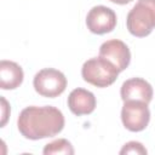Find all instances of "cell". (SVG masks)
Returning <instances> with one entry per match:
<instances>
[{
    "label": "cell",
    "instance_id": "6da1fadb",
    "mask_svg": "<svg viewBox=\"0 0 155 155\" xmlns=\"http://www.w3.org/2000/svg\"><path fill=\"white\" fill-rule=\"evenodd\" d=\"M62 111L52 105L24 108L17 120L18 131L24 138L38 140L58 134L64 127Z\"/></svg>",
    "mask_w": 155,
    "mask_h": 155
},
{
    "label": "cell",
    "instance_id": "7a4b0ae2",
    "mask_svg": "<svg viewBox=\"0 0 155 155\" xmlns=\"http://www.w3.org/2000/svg\"><path fill=\"white\" fill-rule=\"evenodd\" d=\"M126 25L137 38L149 35L155 27V0H138L127 15Z\"/></svg>",
    "mask_w": 155,
    "mask_h": 155
},
{
    "label": "cell",
    "instance_id": "3957f363",
    "mask_svg": "<svg viewBox=\"0 0 155 155\" xmlns=\"http://www.w3.org/2000/svg\"><path fill=\"white\" fill-rule=\"evenodd\" d=\"M120 71L111 62L101 56L87 59L81 68L84 80L97 87H108L113 85Z\"/></svg>",
    "mask_w": 155,
    "mask_h": 155
},
{
    "label": "cell",
    "instance_id": "277c9868",
    "mask_svg": "<svg viewBox=\"0 0 155 155\" xmlns=\"http://www.w3.org/2000/svg\"><path fill=\"white\" fill-rule=\"evenodd\" d=\"M33 85L40 96L54 98L64 92L67 87V78L57 69L45 68L35 74Z\"/></svg>",
    "mask_w": 155,
    "mask_h": 155
},
{
    "label": "cell",
    "instance_id": "5b68a950",
    "mask_svg": "<svg viewBox=\"0 0 155 155\" xmlns=\"http://www.w3.org/2000/svg\"><path fill=\"white\" fill-rule=\"evenodd\" d=\"M121 120L128 131H143L150 121L148 104L140 101H125L121 109Z\"/></svg>",
    "mask_w": 155,
    "mask_h": 155
},
{
    "label": "cell",
    "instance_id": "8992f818",
    "mask_svg": "<svg viewBox=\"0 0 155 155\" xmlns=\"http://www.w3.org/2000/svg\"><path fill=\"white\" fill-rule=\"evenodd\" d=\"M86 25L93 34L110 33L116 25V13L110 7L103 5L94 6L86 16Z\"/></svg>",
    "mask_w": 155,
    "mask_h": 155
},
{
    "label": "cell",
    "instance_id": "52a82bcc",
    "mask_svg": "<svg viewBox=\"0 0 155 155\" xmlns=\"http://www.w3.org/2000/svg\"><path fill=\"white\" fill-rule=\"evenodd\" d=\"M99 56L111 62L119 71L125 70L131 62V52L127 45L117 39L104 41L99 47Z\"/></svg>",
    "mask_w": 155,
    "mask_h": 155
},
{
    "label": "cell",
    "instance_id": "ba28073f",
    "mask_svg": "<svg viewBox=\"0 0 155 155\" xmlns=\"http://www.w3.org/2000/svg\"><path fill=\"white\" fill-rule=\"evenodd\" d=\"M120 96L124 102L140 101L149 104L153 99V87L147 80L142 78H132L122 84Z\"/></svg>",
    "mask_w": 155,
    "mask_h": 155
},
{
    "label": "cell",
    "instance_id": "9c48e42d",
    "mask_svg": "<svg viewBox=\"0 0 155 155\" xmlns=\"http://www.w3.org/2000/svg\"><path fill=\"white\" fill-rule=\"evenodd\" d=\"M96 97L91 91L78 87L68 96V107L78 116L91 114L96 108Z\"/></svg>",
    "mask_w": 155,
    "mask_h": 155
},
{
    "label": "cell",
    "instance_id": "30bf717a",
    "mask_svg": "<svg viewBox=\"0 0 155 155\" xmlns=\"http://www.w3.org/2000/svg\"><path fill=\"white\" fill-rule=\"evenodd\" d=\"M23 69L12 61L0 62V87L2 90H15L23 82Z\"/></svg>",
    "mask_w": 155,
    "mask_h": 155
},
{
    "label": "cell",
    "instance_id": "8fae6325",
    "mask_svg": "<svg viewBox=\"0 0 155 155\" xmlns=\"http://www.w3.org/2000/svg\"><path fill=\"white\" fill-rule=\"evenodd\" d=\"M42 153L45 155H56V154H65V155H73L74 148L71 143L64 138L56 139L48 144L45 145Z\"/></svg>",
    "mask_w": 155,
    "mask_h": 155
},
{
    "label": "cell",
    "instance_id": "7c38bea8",
    "mask_svg": "<svg viewBox=\"0 0 155 155\" xmlns=\"http://www.w3.org/2000/svg\"><path fill=\"white\" fill-rule=\"evenodd\" d=\"M148 151L147 149L143 147L142 143L139 142H136V140H132V142H128L126 143L122 149L120 150V154L121 155H125V154H139V155H145Z\"/></svg>",
    "mask_w": 155,
    "mask_h": 155
},
{
    "label": "cell",
    "instance_id": "4fadbf2b",
    "mask_svg": "<svg viewBox=\"0 0 155 155\" xmlns=\"http://www.w3.org/2000/svg\"><path fill=\"white\" fill-rule=\"evenodd\" d=\"M0 99H1V111H2V115H1L2 116V119H1V127H4L6 121H7V119H8V116H10V107L7 104V101L4 97H1Z\"/></svg>",
    "mask_w": 155,
    "mask_h": 155
},
{
    "label": "cell",
    "instance_id": "5bb4252c",
    "mask_svg": "<svg viewBox=\"0 0 155 155\" xmlns=\"http://www.w3.org/2000/svg\"><path fill=\"white\" fill-rule=\"evenodd\" d=\"M109 1H111L114 4H119V5H126V4H128L133 0H109Z\"/></svg>",
    "mask_w": 155,
    "mask_h": 155
}]
</instances>
